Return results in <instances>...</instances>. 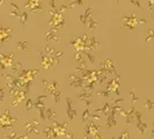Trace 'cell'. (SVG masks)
<instances>
[{"label": "cell", "instance_id": "3", "mask_svg": "<svg viewBox=\"0 0 154 139\" xmlns=\"http://www.w3.org/2000/svg\"><path fill=\"white\" fill-rule=\"evenodd\" d=\"M145 104L147 106V108H150V109H154V102H152V101L146 100V101H145Z\"/></svg>", "mask_w": 154, "mask_h": 139}, {"label": "cell", "instance_id": "4", "mask_svg": "<svg viewBox=\"0 0 154 139\" xmlns=\"http://www.w3.org/2000/svg\"><path fill=\"white\" fill-rule=\"evenodd\" d=\"M88 115H89V111L86 110V111H85V114H82V121H87V118H88Z\"/></svg>", "mask_w": 154, "mask_h": 139}, {"label": "cell", "instance_id": "6", "mask_svg": "<svg viewBox=\"0 0 154 139\" xmlns=\"http://www.w3.org/2000/svg\"><path fill=\"white\" fill-rule=\"evenodd\" d=\"M19 46H20L22 50H25V49H26V44H23V43H19Z\"/></svg>", "mask_w": 154, "mask_h": 139}, {"label": "cell", "instance_id": "1", "mask_svg": "<svg viewBox=\"0 0 154 139\" xmlns=\"http://www.w3.org/2000/svg\"><path fill=\"white\" fill-rule=\"evenodd\" d=\"M67 103H69V107H67V115H69V117H70V119H72L74 116H75V110H72V102H71L70 98H67Z\"/></svg>", "mask_w": 154, "mask_h": 139}, {"label": "cell", "instance_id": "5", "mask_svg": "<svg viewBox=\"0 0 154 139\" xmlns=\"http://www.w3.org/2000/svg\"><path fill=\"white\" fill-rule=\"evenodd\" d=\"M98 95H100V96H101V95H103V96H108V92H100Z\"/></svg>", "mask_w": 154, "mask_h": 139}, {"label": "cell", "instance_id": "2", "mask_svg": "<svg viewBox=\"0 0 154 139\" xmlns=\"http://www.w3.org/2000/svg\"><path fill=\"white\" fill-rule=\"evenodd\" d=\"M46 116H48V119H50V121H55L57 115L54 112V111L51 110L50 108H48V109H46Z\"/></svg>", "mask_w": 154, "mask_h": 139}]
</instances>
